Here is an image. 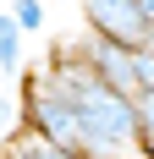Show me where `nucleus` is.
Listing matches in <instances>:
<instances>
[{
  "label": "nucleus",
  "instance_id": "obj_1",
  "mask_svg": "<svg viewBox=\"0 0 154 159\" xmlns=\"http://www.w3.org/2000/svg\"><path fill=\"white\" fill-rule=\"evenodd\" d=\"M44 71H50V82L61 88V99L72 104L77 154L83 159H149L143 154V137H138V110H132V99L116 93V88L77 55V44H61Z\"/></svg>",
  "mask_w": 154,
  "mask_h": 159
},
{
  "label": "nucleus",
  "instance_id": "obj_2",
  "mask_svg": "<svg viewBox=\"0 0 154 159\" xmlns=\"http://www.w3.org/2000/svg\"><path fill=\"white\" fill-rule=\"evenodd\" d=\"M83 22H88L94 39H110V44H127V49H143L154 39L138 0H83Z\"/></svg>",
  "mask_w": 154,
  "mask_h": 159
},
{
  "label": "nucleus",
  "instance_id": "obj_3",
  "mask_svg": "<svg viewBox=\"0 0 154 159\" xmlns=\"http://www.w3.org/2000/svg\"><path fill=\"white\" fill-rule=\"evenodd\" d=\"M6 159H83V154H66V148H55L50 137H39V132H17L11 137V148H6Z\"/></svg>",
  "mask_w": 154,
  "mask_h": 159
},
{
  "label": "nucleus",
  "instance_id": "obj_4",
  "mask_svg": "<svg viewBox=\"0 0 154 159\" xmlns=\"http://www.w3.org/2000/svg\"><path fill=\"white\" fill-rule=\"evenodd\" d=\"M0 71H22V28L11 11H0Z\"/></svg>",
  "mask_w": 154,
  "mask_h": 159
},
{
  "label": "nucleus",
  "instance_id": "obj_5",
  "mask_svg": "<svg viewBox=\"0 0 154 159\" xmlns=\"http://www.w3.org/2000/svg\"><path fill=\"white\" fill-rule=\"evenodd\" d=\"M11 22L22 33H39L44 28V0H11Z\"/></svg>",
  "mask_w": 154,
  "mask_h": 159
},
{
  "label": "nucleus",
  "instance_id": "obj_6",
  "mask_svg": "<svg viewBox=\"0 0 154 159\" xmlns=\"http://www.w3.org/2000/svg\"><path fill=\"white\" fill-rule=\"evenodd\" d=\"M0 126H6V132L17 126V104H11V99H0Z\"/></svg>",
  "mask_w": 154,
  "mask_h": 159
},
{
  "label": "nucleus",
  "instance_id": "obj_7",
  "mask_svg": "<svg viewBox=\"0 0 154 159\" xmlns=\"http://www.w3.org/2000/svg\"><path fill=\"white\" fill-rule=\"evenodd\" d=\"M138 11L149 16V28H154V0H138Z\"/></svg>",
  "mask_w": 154,
  "mask_h": 159
}]
</instances>
